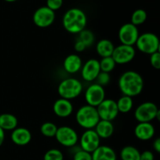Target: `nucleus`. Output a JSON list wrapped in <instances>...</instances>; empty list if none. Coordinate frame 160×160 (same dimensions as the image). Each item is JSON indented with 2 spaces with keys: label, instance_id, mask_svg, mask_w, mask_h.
<instances>
[{
  "label": "nucleus",
  "instance_id": "1",
  "mask_svg": "<svg viewBox=\"0 0 160 160\" xmlns=\"http://www.w3.org/2000/svg\"><path fill=\"white\" fill-rule=\"evenodd\" d=\"M118 86L123 95L131 98L138 96L142 92L144 88V80L140 73L134 70L124 72L120 77Z\"/></svg>",
  "mask_w": 160,
  "mask_h": 160
},
{
  "label": "nucleus",
  "instance_id": "2",
  "mask_svg": "<svg viewBox=\"0 0 160 160\" xmlns=\"http://www.w3.org/2000/svg\"><path fill=\"white\" fill-rule=\"evenodd\" d=\"M87 21V16L82 9L72 8L68 9L63 15L62 26L69 33L79 34L85 29Z\"/></svg>",
  "mask_w": 160,
  "mask_h": 160
},
{
  "label": "nucleus",
  "instance_id": "3",
  "mask_svg": "<svg viewBox=\"0 0 160 160\" xmlns=\"http://www.w3.org/2000/svg\"><path fill=\"white\" fill-rule=\"evenodd\" d=\"M75 119L78 124L85 130L95 128L100 120L96 108L88 105H84L78 109Z\"/></svg>",
  "mask_w": 160,
  "mask_h": 160
},
{
  "label": "nucleus",
  "instance_id": "4",
  "mask_svg": "<svg viewBox=\"0 0 160 160\" xmlns=\"http://www.w3.org/2000/svg\"><path fill=\"white\" fill-rule=\"evenodd\" d=\"M83 91V85L79 80L73 78H66L58 86V94L61 98L72 100L78 98Z\"/></svg>",
  "mask_w": 160,
  "mask_h": 160
},
{
  "label": "nucleus",
  "instance_id": "5",
  "mask_svg": "<svg viewBox=\"0 0 160 160\" xmlns=\"http://www.w3.org/2000/svg\"><path fill=\"white\" fill-rule=\"evenodd\" d=\"M160 110L152 102H145L136 108L134 117L138 123H151L155 119L159 120Z\"/></svg>",
  "mask_w": 160,
  "mask_h": 160
},
{
  "label": "nucleus",
  "instance_id": "6",
  "mask_svg": "<svg viewBox=\"0 0 160 160\" xmlns=\"http://www.w3.org/2000/svg\"><path fill=\"white\" fill-rule=\"evenodd\" d=\"M159 39L154 33L146 32L139 34L136 42V48L145 54L152 55L159 52Z\"/></svg>",
  "mask_w": 160,
  "mask_h": 160
},
{
  "label": "nucleus",
  "instance_id": "7",
  "mask_svg": "<svg viewBox=\"0 0 160 160\" xmlns=\"http://www.w3.org/2000/svg\"><path fill=\"white\" fill-rule=\"evenodd\" d=\"M55 138L61 145L67 148L75 146L79 140L77 131L73 128L68 126H62L58 128Z\"/></svg>",
  "mask_w": 160,
  "mask_h": 160
},
{
  "label": "nucleus",
  "instance_id": "8",
  "mask_svg": "<svg viewBox=\"0 0 160 160\" xmlns=\"http://www.w3.org/2000/svg\"><path fill=\"white\" fill-rule=\"evenodd\" d=\"M100 120L112 121L120 113L117 109V102L111 98H105L96 107Z\"/></svg>",
  "mask_w": 160,
  "mask_h": 160
},
{
  "label": "nucleus",
  "instance_id": "9",
  "mask_svg": "<svg viewBox=\"0 0 160 160\" xmlns=\"http://www.w3.org/2000/svg\"><path fill=\"white\" fill-rule=\"evenodd\" d=\"M136 56V51L134 46L127 45H121L114 48L112 54V58L116 64L123 65L131 62Z\"/></svg>",
  "mask_w": 160,
  "mask_h": 160
},
{
  "label": "nucleus",
  "instance_id": "10",
  "mask_svg": "<svg viewBox=\"0 0 160 160\" xmlns=\"http://www.w3.org/2000/svg\"><path fill=\"white\" fill-rule=\"evenodd\" d=\"M84 98L87 105L96 108L106 98V91L103 87L94 83L87 88Z\"/></svg>",
  "mask_w": 160,
  "mask_h": 160
},
{
  "label": "nucleus",
  "instance_id": "11",
  "mask_svg": "<svg viewBox=\"0 0 160 160\" xmlns=\"http://www.w3.org/2000/svg\"><path fill=\"white\" fill-rule=\"evenodd\" d=\"M56 14L54 11L48 9L47 6L38 8L33 15V21L37 27L45 28L51 26L55 21Z\"/></svg>",
  "mask_w": 160,
  "mask_h": 160
},
{
  "label": "nucleus",
  "instance_id": "12",
  "mask_svg": "<svg viewBox=\"0 0 160 160\" xmlns=\"http://www.w3.org/2000/svg\"><path fill=\"white\" fill-rule=\"evenodd\" d=\"M101 138L98 137L95 130H86L80 138V147L81 149L92 153L100 146Z\"/></svg>",
  "mask_w": 160,
  "mask_h": 160
},
{
  "label": "nucleus",
  "instance_id": "13",
  "mask_svg": "<svg viewBox=\"0 0 160 160\" xmlns=\"http://www.w3.org/2000/svg\"><path fill=\"white\" fill-rule=\"evenodd\" d=\"M138 36L139 31L138 27L131 23H125L119 30V40L123 45L134 46L137 42Z\"/></svg>",
  "mask_w": 160,
  "mask_h": 160
},
{
  "label": "nucleus",
  "instance_id": "14",
  "mask_svg": "<svg viewBox=\"0 0 160 160\" xmlns=\"http://www.w3.org/2000/svg\"><path fill=\"white\" fill-rule=\"evenodd\" d=\"M101 72L99 61L95 59H90L82 65L81 69V77L83 80L87 82H92L95 81L98 73Z\"/></svg>",
  "mask_w": 160,
  "mask_h": 160
},
{
  "label": "nucleus",
  "instance_id": "15",
  "mask_svg": "<svg viewBox=\"0 0 160 160\" xmlns=\"http://www.w3.org/2000/svg\"><path fill=\"white\" fill-rule=\"evenodd\" d=\"M73 111V106L70 100L59 98L53 104V112L60 118L70 117Z\"/></svg>",
  "mask_w": 160,
  "mask_h": 160
},
{
  "label": "nucleus",
  "instance_id": "16",
  "mask_svg": "<svg viewBox=\"0 0 160 160\" xmlns=\"http://www.w3.org/2000/svg\"><path fill=\"white\" fill-rule=\"evenodd\" d=\"M156 129L151 123H138L134 128V134L141 141H149L154 137Z\"/></svg>",
  "mask_w": 160,
  "mask_h": 160
},
{
  "label": "nucleus",
  "instance_id": "17",
  "mask_svg": "<svg viewBox=\"0 0 160 160\" xmlns=\"http://www.w3.org/2000/svg\"><path fill=\"white\" fill-rule=\"evenodd\" d=\"M32 135L31 131L25 128H17L12 131L11 140L18 146H25L31 142Z\"/></svg>",
  "mask_w": 160,
  "mask_h": 160
},
{
  "label": "nucleus",
  "instance_id": "18",
  "mask_svg": "<svg viewBox=\"0 0 160 160\" xmlns=\"http://www.w3.org/2000/svg\"><path fill=\"white\" fill-rule=\"evenodd\" d=\"M82 65V59L77 54L69 55L63 61V69L67 73L71 74L79 72Z\"/></svg>",
  "mask_w": 160,
  "mask_h": 160
},
{
  "label": "nucleus",
  "instance_id": "19",
  "mask_svg": "<svg viewBox=\"0 0 160 160\" xmlns=\"http://www.w3.org/2000/svg\"><path fill=\"white\" fill-rule=\"evenodd\" d=\"M92 160H117V154L111 147L100 145L92 153Z\"/></svg>",
  "mask_w": 160,
  "mask_h": 160
},
{
  "label": "nucleus",
  "instance_id": "20",
  "mask_svg": "<svg viewBox=\"0 0 160 160\" xmlns=\"http://www.w3.org/2000/svg\"><path fill=\"white\" fill-rule=\"evenodd\" d=\"M95 131L98 137L102 139H107L112 137L114 132V126L112 121L100 120L95 128Z\"/></svg>",
  "mask_w": 160,
  "mask_h": 160
},
{
  "label": "nucleus",
  "instance_id": "21",
  "mask_svg": "<svg viewBox=\"0 0 160 160\" xmlns=\"http://www.w3.org/2000/svg\"><path fill=\"white\" fill-rule=\"evenodd\" d=\"M18 120L11 113L0 114V128L3 131H13L17 128Z\"/></svg>",
  "mask_w": 160,
  "mask_h": 160
},
{
  "label": "nucleus",
  "instance_id": "22",
  "mask_svg": "<svg viewBox=\"0 0 160 160\" xmlns=\"http://www.w3.org/2000/svg\"><path fill=\"white\" fill-rule=\"evenodd\" d=\"M114 48L115 46L110 40L102 39L97 43L96 52L98 56H101L102 58L109 57V56H112Z\"/></svg>",
  "mask_w": 160,
  "mask_h": 160
},
{
  "label": "nucleus",
  "instance_id": "23",
  "mask_svg": "<svg viewBox=\"0 0 160 160\" xmlns=\"http://www.w3.org/2000/svg\"><path fill=\"white\" fill-rule=\"evenodd\" d=\"M140 155L139 150L132 145L123 147L120 153L121 160H140Z\"/></svg>",
  "mask_w": 160,
  "mask_h": 160
},
{
  "label": "nucleus",
  "instance_id": "24",
  "mask_svg": "<svg viewBox=\"0 0 160 160\" xmlns=\"http://www.w3.org/2000/svg\"><path fill=\"white\" fill-rule=\"evenodd\" d=\"M117 106L119 112L128 113L132 109L133 106H134V101L131 97L123 95L117 100Z\"/></svg>",
  "mask_w": 160,
  "mask_h": 160
},
{
  "label": "nucleus",
  "instance_id": "25",
  "mask_svg": "<svg viewBox=\"0 0 160 160\" xmlns=\"http://www.w3.org/2000/svg\"><path fill=\"white\" fill-rule=\"evenodd\" d=\"M57 126L52 122H45L42 124L40 128V131L42 135L47 138H53L56 135L57 131Z\"/></svg>",
  "mask_w": 160,
  "mask_h": 160
},
{
  "label": "nucleus",
  "instance_id": "26",
  "mask_svg": "<svg viewBox=\"0 0 160 160\" xmlns=\"http://www.w3.org/2000/svg\"><path fill=\"white\" fill-rule=\"evenodd\" d=\"M116 65L117 64L112 56L102 58L101 60L99 61L100 70L102 72H105V73H109L110 72H112L115 69Z\"/></svg>",
  "mask_w": 160,
  "mask_h": 160
},
{
  "label": "nucleus",
  "instance_id": "27",
  "mask_svg": "<svg viewBox=\"0 0 160 160\" xmlns=\"http://www.w3.org/2000/svg\"><path fill=\"white\" fill-rule=\"evenodd\" d=\"M147 19V12L144 9H136L131 15V22L132 24L136 27L143 24Z\"/></svg>",
  "mask_w": 160,
  "mask_h": 160
},
{
  "label": "nucleus",
  "instance_id": "28",
  "mask_svg": "<svg viewBox=\"0 0 160 160\" xmlns=\"http://www.w3.org/2000/svg\"><path fill=\"white\" fill-rule=\"evenodd\" d=\"M78 34H79L78 39H80L85 45L86 48L92 45L95 42V35H94L93 32L90 30L84 29Z\"/></svg>",
  "mask_w": 160,
  "mask_h": 160
},
{
  "label": "nucleus",
  "instance_id": "29",
  "mask_svg": "<svg viewBox=\"0 0 160 160\" xmlns=\"http://www.w3.org/2000/svg\"><path fill=\"white\" fill-rule=\"evenodd\" d=\"M64 156L62 152L57 148H51L44 155V160H63Z\"/></svg>",
  "mask_w": 160,
  "mask_h": 160
},
{
  "label": "nucleus",
  "instance_id": "30",
  "mask_svg": "<svg viewBox=\"0 0 160 160\" xmlns=\"http://www.w3.org/2000/svg\"><path fill=\"white\" fill-rule=\"evenodd\" d=\"M110 80H111V77L109 73H105V72L101 71L99 73H98L96 79H95V83L98 84V85L104 88L105 86L109 84V83L110 82Z\"/></svg>",
  "mask_w": 160,
  "mask_h": 160
},
{
  "label": "nucleus",
  "instance_id": "31",
  "mask_svg": "<svg viewBox=\"0 0 160 160\" xmlns=\"http://www.w3.org/2000/svg\"><path fill=\"white\" fill-rule=\"evenodd\" d=\"M73 160H92V153H89L80 148L73 154Z\"/></svg>",
  "mask_w": 160,
  "mask_h": 160
},
{
  "label": "nucleus",
  "instance_id": "32",
  "mask_svg": "<svg viewBox=\"0 0 160 160\" xmlns=\"http://www.w3.org/2000/svg\"><path fill=\"white\" fill-rule=\"evenodd\" d=\"M150 63L151 66L156 70L160 69V53L159 52L152 53L150 55Z\"/></svg>",
  "mask_w": 160,
  "mask_h": 160
},
{
  "label": "nucleus",
  "instance_id": "33",
  "mask_svg": "<svg viewBox=\"0 0 160 160\" xmlns=\"http://www.w3.org/2000/svg\"><path fill=\"white\" fill-rule=\"evenodd\" d=\"M63 3V0H47L46 6L52 11H56L60 9Z\"/></svg>",
  "mask_w": 160,
  "mask_h": 160
},
{
  "label": "nucleus",
  "instance_id": "34",
  "mask_svg": "<svg viewBox=\"0 0 160 160\" xmlns=\"http://www.w3.org/2000/svg\"><path fill=\"white\" fill-rule=\"evenodd\" d=\"M140 160H155V156L152 152L151 151H144L141 153Z\"/></svg>",
  "mask_w": 160,
  "mask_h": 160
},
{
  "label": "nucleus",
  "instance_id": "35",
  "mask_svg": "<svg viewBox=\"0 0 160 160\" xmlns=\"http://www.w3.org/2000/svg\"><path fill=\"white\" fill-rule=\"evenodd\" d=\"M74 49L78 52H82L86 49V46L80 39H77L74 44Z\"/></svg>",
  "mask_w": 160,
  "mask_h": 160
},
{
  "label": "nucleus",
  "instance_id": "36",
  "mask_svg": "<svg viewBox=\"0 0 160 160\" xmlns=\"http://www.w3.org/2000/svg\"><path fill=\"white\" fill-rule=\"evenodd\" d=\"M152 147L156 152L157 153L160 152V139L159 138L156 139H155L154 142H153Z\"/></svg>",
  "mask_w": 160,
  "mask_h": 160
},
{
  "label": "nucleus",
  "instance_id": "37",
  "mask_svg": "<svg viewBox=\"0 0 160 160\" xmlns=\"http://www.w3.org/2000/svg\"><path fill=\"white\" fill-rule=\"evenodd\" d=\"M5 141V131L0 128V146H2Z\"/></svg>",
  "mask_w": 160,
  "mask_h": 160
},
{
  "label": "nucleus",
  "instance_id": "38",
  "mask_svg": "<svg viewBox=\"0 0 160 160\" xmlns=\"http://www.w3.org/2000/svg\"><path fill=\"white\" fill-rule=\"evenodd\" d=\"M4 1L7 2H13L17 1V0H4Z\"/></svg>",
  "mask_w": 160,
  "mask_h": 160
}]
</instances>
